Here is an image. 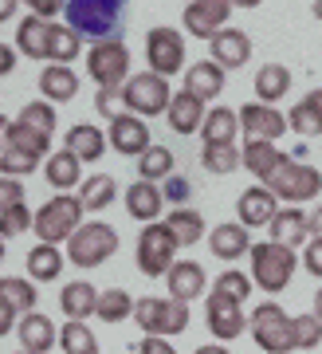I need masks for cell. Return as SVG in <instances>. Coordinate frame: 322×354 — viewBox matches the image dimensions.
Here are the masks:
<instances>
[{
  "instance_id": "cell-1",
  "label": "cell",
  "mask_w": 322,
  "mask_h": 354,
  "mask_svg": "<svg viewBox=\"0 0 322 354\" xmlns=\"http://www.w3.org/2000/svg\"><path fill=\"white\" fill-rule=\"evenodd\" d=\"M122 0H67V28L79 32V36L95 39V44H106V39H118L122 32Z\"/></svg>"
},
{
  "instance_id": "cell-2",
  "label": "cell",
  "mask_w": 322,
  "mask_h": 354,
  "mask_svg": "<svg viewBox=\"0 0 322 354\" xmlns=\"http://www.w3.org/2000/svg\"><path fill=\"white\" fill-rule=\"evenodd\" d=\"M83 201L71 197V193H55L44 209L36 213V236L39 244H59V241H71L75 232L83 228Z\"/></svg>"
},
{
  "instance_id": "cell-3",
  "label": "cell",
  "mask_w": 322,
  "mask_h": 354,
  "mask_svg": "<svg viewBox=\"0 0 322 354\" xmlns=\"http://www.w3.org/2000/svg\"><path fill=\"white\" fill-rule=\"evenodd\" d=\"M248 330H252V339L260 342V351H267V354H291V351H299L295 319L287 315L279 304H260V307H256L252 319H248Z\"/></svg>"
},
{
  "instance_id": "cell-4",
  "label": "cell",
  "mask_w": 322,
  "mask_h": 354,
  "mask_svg": "<svg viewBox=\"0 0 322 354\" xmlns=\"http://www.w3.org/2000/svg\"><path fill=\"white\" fill-rule=\"evenodd\" d=\"M295 248H283V244L275 241H263L252 248V283L256 288H263L267 295H275V291H283L287 283H291V276H295Z\"/></svg>"
},
{
  "instance_id": "cell-5",
  "label": "cell",
  "mask_w": 322,
  "mask_h": 354,
  "mask_svg": "<svg viewBox=\"0 0 322 354\" xmlns=\"http://www.w3.org/2000/svg\"><path fill=\"white\" fill-rule=\"evenodd\" d=\"M114 252H118V232H114L111 225H102V221H87V225L67 241V260H71L75 268H83V272L106 264Z\"/></svg>"
},
{
  "instance_id": "cell-6",
  "label": "cell",
  "mask_w": 322,
  "mask_h": 354,
  "mask_svg": "<svg viewBox=\"0 0 322 354\" xmlns=\"http://www.w3.org/2000/svg\"><path fill=\"white\" fill-rule=\"evenodd\" d=\"M177 248H181V244H177V236L173 232H169V225H165V221H158V225H146L142 228V236H138V272H142V276H169V272H173V256H177Z\"/></svg>"
},
{
  "instance_id": "cell-7",
  "label": "cell",
  "mask_w": 322,
  "mask_h": 354,
  "mask_svg": "<svg viewBox=\"0 0 322 354\" xmlns=\"http://www.w3.org/2000/svg\"><path fill=\"white\" fill-rule=\"evenodd\" d=\"M263 185H267L279 201L299 205V201H310V197H319V193H322V174L314 169V165L295 162V158H291V162L279 165V169L263 181Z\"/></svg>"
},
{
  "instance_id": "cell-8",
  "label": "cell",
  "mask_w": 322,
  "mask_h": 354,
  "mask_svg": "<svg viewBox=\"0 0 322 354\" xmlns=\"http://www.w3.org/2000/svg\"><path fill=\"white\" fill-rule=\"evenodd\" d=\"M134 319H138V327L146 330V335L165 339V335H181V330L189 327V307L177 304V299H158V295H146V299H138Z\"/></svg>"
},
{
  "instance_id": "cell-9",
  "label": "cell",
  "mask_w": 322,
  "mask_h": 354,
  "mask_svg": "<svg viewBox=\"0 0 322 354\" xmlns=\"http://www.w3.org/2000/svg\"><path fill=\"white\" fill-rule=\"evenodd\" d=\"M87 75L99 83V91L130 83V51L122 39H106V44H95L87 51Z\"/></svg>"
},
{
  "instance_id": "cell-10",
  "label": "cell",
  "mask_w": 322,
  "mask_h": 354,
  "mask_svg": "<svg viewBox=\"0 0 322 354\" xmlns=\"http://www.w3.org/2000/svg\"><path fill=\"white\" fill-rule=\"evenodd\" d=\"M126 111L130 114H169V106H173V91H169V83L161 75H153V71H142V75H130V83H126Z\"/></svg>"
},
{
  "instance_id": "cell-11",
  "label": "cell",
  "mask_w": 322,
  "mask_h": 354,
  "mask_svg": "<svg viewBox=\"0 0 322 354\" xmlns=\"http://www.w3.org/2000/svg\"><path fill=\"white\" fill-rule=\"evenodd\" d=\"M146 59H149V71L161 79L177 75L185 67V39L177 28H149L146 32Z\"/></svg>"
},
{
  "instance_id": "cell-12",
  "label": "cell",
  "mask_w": 322,
  "mask_h": 354,
  "mask_svg": "<svg viewBox=\"0 0 322 354\" xmlns=\"http://www.w3.org/2000/svg\"><path fill=\"white\" fill-rule=\"evenodd\" d=\"M232 16V4L228 0H193V4H185V12H181V20H185V32L197 39H216L224 32V20Z\"/></svg>"
},
{
  "instance_id": "cell-13",
  "label": "cell",
  "mask_w": 322,
  "mask_h": 354,
  "mask_svg": "<svg viewBox=\"0 0 322 354\" xmlns=\"http://www.w3.org/2000/svg\"><path fill=\"white\" fill-rule=\"evenodd\" d=\"M28 228H36V216L28 213L24 205V185L16 177H4L0 181V232L4 236H20Z\"/></svg>"
},
{
  "instance_id": "cell-14",
  "label": "cell",
  "mask_w": 322,
  "mask_h": 354,
  "mask_svg": "<svg viewBox=\"0 0 322 354\" xmlns=\"http://www.w3.org/2000/svg\"><path fill=\"white\" fill-rule=\"evenodd\" d=\"M236 213H240V225L244 228H260L279 216V197H275L267 185H256V189H244L240 193V201H236Z\"/></svg>"
},
{
  "instance_id": "cell-15",
  "label": "cell",
  "mask_w": 322,
  "mask_h": 354,
  "mask_svg": "<svg viewBox=\"0 0 322 354\" xmlns=\"http://www.w3.org/2000/svg\"><path fill=\"white\" fill-rule=\"evenodd\" d=\"M240 127H244V134H248V138L275 142L283 130H291V122H287L275 106H267V102H248V106L240 111Z\"/></svg>"
},
{
  "instance_id": "cell-16",
  "label": "cell",
  "mask_w": 322,
  "mask_h": 354,
  "mask_svg": "<svg viewBox=\"0 0 322 354\" xmlns=\"http://www.w3.org/2000/svg\"><path fill=\"white\" fill-rule=\"evenodd\" d=\"M209 330L220 342L236 339V335H244V304H240V299H232V295L212 291V299H209Z\"/></svg>"
},
{
  "instance_id": "cell-17",
  "label": "cell",
  "mask_w": 322,
  "mask_h": 354,
  "mask_svg": "<svg viewBox=\"0 0 322 354\" xmlns=\"http://www.w3.org/2000/svg\"><path fill=\"white\" fill-rule=\"evenodd\" d=\"M111 146L118 153H134V158H142V153L153 146L149 142V127H146V118H138V114H118L111 122Z\"/></svg>"
},
{
  "instance_id": "cell-18",
  "label": "cell",
  "mask_w": 322,
  "mask_h": 354,
  "mask_svg": "<svg viewBox=\"0 0 322 354\" xmlns=\"http://www.w3.org/2000/svg\"><path fill=\"white\" fill-rule=\"evenodd\" d=\"M102 291H95L87 279H75L59 291V311L67 315V323H87V315H99Z\"/></svg>"
},
{
  "instance_id": "cell-19",
  "label": "cell",
  "mask_w": 322,
  "mask_h": 354,
  "mask_svg": "<svg viewBox=\"0 0 322 354\" xmlns=\"http://www.w3.org/2000/svg\"><path fill=\"white\" fill-rule=\"evenodd\" d=\"M51 36H55V24L51 20L24 16L20 28H16V48L24 51L28 59H51Z\"/></svg>"
},
{
  "instance_id": "cell-20",
  "label": "cell",
  "mask_w": 322,
  "mask_h": 354,
  "mask_svg": "<svg viewBox=\"0 0 322 354\" xmlns=\"http://www.w3.org/2000/svg\"><path fill=\"white\" fill-rule=\"evenodd\" d=\"M161 209H165V193L153 185V181H134L126 189V213L142 221V225H158Z\"/></svg>"
},
{
  "instance_id": "cell-21",
  "label": "cell",
  "mask_w": 322,
  "mask_h": 354,
  "mask_svg": "<svg viewBox=\"0 0 322 354\" xmlns=\"http://www.w3.org/2000/svg\"><path fill=\"white\" fill-rule=\"evenodd\" d=\"M169 127L185 138V134H197V130H205V118H209V111H205V102L197 99V95H189L185 87L173 95V106H169Z\"/></svg>"
},
{
  "instance_id": "cell-22",
  "label": "cell",
  "mask_w": 322,
  "mask_h": 354,
  "mask_svg": "<svg viewBox=\"0 0 322 354\" xmlns=\"http://www.w3.org/2000/svg\"><path fill=\"white\" fill-rule=\"evenodd\" d=\"M248 59H252V39L240 28H224L220 36L212 39V64H220L224 71L244 67Z\"/></svg>"
},
{
  "instance_id": "cell-23",
  "label": "cell",
  "mask_w": 322,
  "mask_h": 354,
  "mask_svg": "<svg viewBox=\"0 0 322 354\" xmlns=\"http://www.w3.org/2000/svg\"><path fill=\"white\" fill-rule=\"evenodd\" d=\"M165 283H169V299L189 307L200 291H205V268H200L197 260H181V264H173V272L165 276Z\"/></svg>"
},
{
  "instance_id": "cell-24",
  "label": "cell",
  "mask_w": 322,
  "mask_h": 354,
  "mask_svg": "<svg viewBox=\"0 0 322 354\" xmlns=\"http://www.w3.org/2000/svg\"><path fill=\"white\" fill-rule=\"evenodd\" d=\"M287 122H291V130L303 134V138H319L322 134V87L307 91V95L291 106Z\"/></svg>"
},
{
  "instance_id": "cell-25",
  "label": "cell",
  "mask_w": 322,
  "mask_h": 354,
  "mask_svg": "<svg viewBox=\"0 0 322 354\" xmlns=\"http://www.w3.org/2000/svg\"><path fill=\"white\" fill-rule=\"evenodd\" d=\"M209 248H212V256L216 260H240L244 252H252L256 244H252V236H248V228L244 225H216L212 228V236H209Z\"/></svg>"
},
{
  "instance_id": "cell-26",
  "label": "cell",
  "mask_w": 322,
  "mask_h": 354,
  "mask_svg": "<svg viewBox=\"0 0 322 354\" xmlns=\"http://www.w3.org/2000/svg\"><path fill=\"white\" fill-rule=\"evenodd\" d=\"M291 158H287L275 142H260V138H248L244 142V165L252 169V177H260V181H267V177L279 169V165H287Z\"/></svg>"
},
{
  "instance_id": "cell-27",
  "label": "cell",
  "mask_w": 322,
  "mask_h": 354,
  "mask_svg": "<svg viewBox=\"0 0 322 354\" xmlns=\"http://www.w3.org/2000/svg\"><path fill=\"white\" fill-rule=\"evenodd\" d=\"M16 335H20V342H24L28 354H48L51 346H55V323H51L48 315H39V311H32V315L20 319V327H16Z\"/></svg>"
},
{
  "instance_id": "cell-28",
  "label": "cell",
  "mask_w": 322,
  "mask_h": 354,
  "mask_svg": "<svg viewBox=\"0 0 322 354\" xmlns=\"http://www.w3.org/2000/svg\"><path fill=\"white\" fill-rule=\"evenodd\" d=\"M185 91H189V95H197L200 102L216 99V95L224 91V67L212 64V59H200V64H193V67L185 71Z\"/></svg>"
},
{
  "instance_id": "cell-29",
  "label": "cell",
  "mask_w": 322,
  "mask_h": 354,
  "mask_svg": "<svg viewBox=\"0 0 322 354\" xmlns=\"http://www.w3.org/2000/svg\"><path fill=\"white\" fill-rule=\"evenodd\" d=\"M106 142H111V138H106L99 127H87V122H79V127L67 130V142H63V146H67V150L79 158V162H99L102 153H106Z\"/></svg>"
},
{
  "instance_id": "cell-30",
  "label": "cell",
  "mask_w": 322,
  "mask_h": 354,
  "mask_svg": "<svg viewBox=\"0 0 322 354\" xmlns=\"http://www.w3.org/2000/svg\"><path fill=\"white\" fill-rule=\"evenodd\" d=\"M39 91H44L48 102H71L79 95V75L63 64H48L44 75H39Z\"/></svg>"
},
{
  "instance_id": "cell-31",
  "label": "cell",
  "mask_w": 322,
  "mask_h": 354,
  "mask_svg": "<svg viewBox=\"0 0 322 354\" xmlns=\"http://www.w3.org/2000/svg\"><path fill=\"white\" fill-rule=\"evenodd\" d=\"M44 177H48V185H55V189L83 185V162H79L71 150H55L48 162H44Z\"/></svg>"
},
{
  "instance_id": "cell-32",
  "label": "cell",
  "mask_w": 322,
  "mask_h": 354,
  "mask_svg": "<svg viewBox=\"0 0 322 354\" xmlns=\"http://www.w3.org/2000/svg\"><path fill=\"white\" fill-rule=\"evenodd\" d=\"M236 130H240V111H232V106H212L200 134H205V146H232Z\"/></svg>"
},
{
  "instance_id": "cell-33",
  "label": "cell",
  "mask_w": 322,
  "mask_h": 354,
  "mask_svg": "<svg viewBox=\"0 0 322 354\" xmlns=\"http://www.w3.org/2000/svg\"><path fill=\"white\" fill-rule=\"evenodd\" d=\"M287 91H291V71H287L283 64H263L260 71H256V95H260V102L275 106Z\"/></svg>"
},
{
  "instance_id": "cell-34",
  "label": "cell",
  "mask_w": 322,
  "mask_h": 354,
  "mask_svg": "<svg viewBox=\"0 0 322 354\" xmlns=\"http://www.w3.org/2000/svg\"><path fill=\"white\" fill-rule=\"evenodd\" d=\"M307 216L299 213V209H279V216L272 221V241L283 244V248H295V244L307 241Z\"/></svg>"
},
{
  "instance_id": "cell-35",
  "label": "cell",
  "mask_w": 322,
  "mask_h": 354,
  "mask_svg": "<svg viewBox=\"0 0 322 354\" xmlns=\"http://www.w3.org/2000/svg\"><path fill=\"white\" fill-rule=\"evenodd\" d=\"M4 146H16V150H28V153H36V158H44L48 146H51V138L39 134L36 127L20 122V118H12V122H4Z\"/></svg>"
},
{
  "instance_id": "cell-36",
  "label": "cell",
  "mask_w": 322,
  "mask_h": 354,
  "mask_svg": "<svg viewBox=\"0 0 322 354\" xmlns=\"http://www.w3.org/2000/svg\"><path fill=\"white\" fill-rule=\"evenodd\" d=\"M114 197H118V185H114L111 174H95V177H87V181L79 185V201H83V209H87V213L106 209Z\"/></svg>"
},
{
  "instance_id": "cell-37",
  "label": "cell",
  "mask_w": 322,
  "mask_h": 354,
  "mask_svg": "<svg viewBox=\"0 0 322 354\" xmlns=\"http://www.w3.org/2000/svg\"><path fill=\"white\" fill-rule=\"evenodd\" d=\"M0 304L12 307L16 315L24 319V315H32V307H36V288L20 276H4L0 279Z\"/></svg>"
},
{
  "instance_id": "cell-38",
  "label": "cell",
  "mask_w": 322,
  "mask_h": 354,
  "mask_svg": "<svg viewBox=\"0 0 322 354\" xmlns=\"http://www.w3.org/2000/svg\"><path fill=\"white\" fill-rule=\"evenodd\" d=\"M165 225H169V232L177 236V244H197V241H205V216H200L197 209H169Z\"/></svg>"
},
{
  "instance_id": "cell-39",
  "label": "cell",
  "mask_w": 322,
  "mask_h": 354,
  "mask_svg": "<svg viewBox=\"0 0 322 354\" xmlns=\"http://www.w3.org/2000/svg\"><path fill=\"white\" fill-rule=\"evenodd\" d=\"M28 272H32V279H39V283H51V279L63 272V252L55 244H36V248L28 252Z\"/></svg>"
},
{
  "instance_id": "cell-40",
  "label": "cell",
  "mask_w": 322,
  "mask_h": 354,
  "mask_svg": "<svg viewBox=\"0 0 322 354\" xmlns=\"http://www.w3.org/2000/svg\"><path fill=\"white\" fill-rule=\"evenodd\" d=\"M59 346H63V354H99V339H95V330L87 323H63Z\"/></svg>"
},
{
  "instance_id": "cell-41",
  "label": "cell",
  "mask_w": 322,
  "mask_h": 354,
  "mask_svg": "<svg viewBox=\"0 0 322 354\" xmlns=\"http://www.w3.org/2000/svg\"><path fill=\"white\" fill-rule=\"evenodd\" d=\"M134 307H138V299H130L122 288H111V291H102V299H99V319L102 323H122L126 315H134Z\"/></svg>"
},
{
  "instance_id": "cell-42",
  "label": "cell",
  "mask_w": 322,
  "mask_h": 354,
  "mask_svg": "<svg viewBox=\"0 0 322 354\" xmlns=\"http://www.w3.org/2000/svg\"><path fill=\"white\" fill-rule=\"evenodd\" d=\"M138 174H142V181L169 177V174H173V153L165 150V146H149V150L138 158Z\"/></svg>"
},
{
  "instance_id": "cell-43",
  "label": "cell",
  "mask_w": 322,
  "mask_h": 354,
  "mask_svg": "<svg viewBox=\"0 0 322 354\" xmlns=\"http://www.w3.org/2000/svg\"><path fill=\"white\" fill-rule=\"evenodd\" d=\"M240 162H244V153L236 150V146H205V150H200V165H205V169H212L216 177L232 174Z\"/></svg>"
},
{
  "instance_id": "cell-44",
  "label": "cell",
  "mask_w": 322,
  "mask_h": 354,
  "mask_svg": "<svg viewBox=\"0 0 322 354\" xmlns=\"http://www.w3.org/2000/svg\"><path fill=\"white\" fill-rule=\"evenodd\" d=\"M79 51H83V36H79V32H71L67 24H55V36H51V64L67 67Z\"/></svg>"
},
{
  "instance_id": "cell-45",
  "label": "cell",
  "mask_w": 322,
  "mask_h": 354,
  "mask_svg": "<svg viewBox=\"0 0 322 354\" xmlns=\"http://www.w3.org/2000/svg\"><path fill=\"white\" fill-rule=\"evenodd\" d=\"M39 165V158L36 153H28V150H16V146H4L0 150V169H4V177H28L32 169Z\"/></svg>"
},
{
  "instance_id": "cell-46",
  "label": "cell",
  "mask_w": 322,
  "mask_h": 354,
  "mask_svg": "<svg viewBox=\"0 0 322 354\" xmlns=\"http://www.w3.org/2000/svg\"><path fill=\"white\" fill-rule=\"evenodd\" d=\"M20 122H28V127H36L39 134H55V106L51 102H24V111L16 114Z\"/></svg>"
},
{
  "instance_id": "cell-47",
  "label": "cell",
  "mask_w": 322,
  "mask_h": 354,
  "mask_svg": "<svg viewBox=\"0 0 322 354\" xmlns=\"http://www.w3.org/2000/svg\"><path fill=\"white\" fill-rule=\"evenodd\" d=\"M212 291H220V295H232V299H240V304H248L252 279L244 276V272H220L216 283H212Z\"/></svg>"
},
{
  "instance_id": "cell-48",
  "label": "cell",
  "mask_w": 322,
  "mask_h": 354,
  "mask_svg": "<svg viewBox=\"0 0 322 354\" xmlns=\"http://www.w3.org/2000/svg\"><path fill=\"white\" fill-rule=\"evenodd\" d=\"M295 342H299V351H314L322 342V319L319 315H295Z\"/></svg>"
},
{
  "instance_id": "cell-49",
  "label": "cell",
  "mask_w": 322,
  "mask_h": 354,
  "mask_svg": "<svg viewBox=\"0 0 322 354\" xmlns=\"http://www.w3.org/2000/svg\"><path fill=\"white\" fill-rule=\"evenodd\" d=\"M126 87H106V91H99V99H95V111L99 114H106V118H118L122 114V106H126V95H122Z\"/></svg>"
},
{
  "instance_id": "cell-50",
  "label": "cell",
  "mask_w": 322,
  "mask_h": 354,
  "mask_svg": "<svg viewBox=\"0 0 322 354\" xmlns=\"http://www.w3.org/2000/svg\"><path fill=\"white\" fill-rule=\"evenodd\" d=\"M189 193H193V185H189V181H181V177H169V181H165V197H169V201H177V209H185Z\"/></svg>"
},
{
  "instance_id": "cell-51",
  "label": "cell",
  "mask_w": 322,
  "mask_h": 354,
  "mask_svg": "<svg viewBox=\"0 0 322 354\" xmlns=\"http://www.w3.org/2000/svg\"><path fill=\"white\" fill-rule=\"evenodd\" d=\"M303 260H307V272H310V276H319V279H322V241H310V244H307V256H303Z\"/></svg>"
},
{
  "instance_id": "cell-52",
  "label": "cell",
  "mask_w": 322,
  "mask_h": 354,
  "mask_svg": "<svg viewBox=\"0 0 322 354\" xmlns=\"http://www.w3.org/2000/svg\"><path fill=\"white\" fill-rule=\"evenodd\" d=\"M55 12H67L63 0H32V16H39V20H48V16H55Z\"/></svg>"
},
{
  "instance_id": "cell-53",
  "label": "cell",
  "mask_w": 322,
  "mask_h": 354,
  "mask_svg": "<svg viewBox=\"0 0 322 354\" xmlns=\"http://www.w3.org/2000/svg\"><path fill=\"white\" fill-rule=\"evenodd\" d=\"M138 354H177V351L165 339H153V335H149V339L138 342Z\"/></svg>"
},
{
  "instance_id": "cell-54",
  "label": "cell",
  "mask_w": 322,
  "mask_h": 354,
  "mask_svg": "<svg viewBox=\"0 0 322 354\" xmlns=\"http://www.w3.org/2000/svg\"><path fill=\"white\" fill-rule=\"evenodd\" d=\"M307 228H310V236H314V241H322V205L307 216Z\"/></svg>"
},
{
  "instance_id": "cell-55",
  "label": "cell",
  "mask_w": 322,
  "mask_h": 354,
  "mask_svg": "<svg viewBox=\"0 0 322 354\" xmlns=\"http://www.w3.org/2000/svg\"><path fill=\"white\" fill-rule=\"evenodd\" d=\"M0 51H4V55H0V71L8 75V71L16 67V51H12V48H0Z\"/></svg>"
},
{
  "instance_id": "cell-56",
  "label": "cell",
  "mask_w": 322,
  "mask_h": 354,
  "mask_svg": "<svg viewBox=\"0 0 322 354\" xmlns=\"http://www.w3.org/2000/svg\"><path fill=\"white\" fill-rule=\"evenodd\" d=\"M197 354H228V346L224 342H216V346H197Z\"/></svg>"
},
{
  "instance_id": "cell-57",
  "label": "cell",
  "mask_w": 322,
  "mask_h": 354,
  "mask_svg": "<svg viewBox=\"0 0 322 354\" xmlns=\"http://www.w3.org/2000/svg\"><path fill=\"white\" fill-rule=\"evenodd\" d=\"M314 315H319V319H322V288H319V291H314Z\"/></svg>"
},
{
  "instance_id": "cell-58",
  "label": "cell",
  "mask_w": 322,
  "mask_h": 354,
  "mask_svg": "<svg viewBox=\"0 0 322 354\" xmlns=\"http://www.w3.org/2000/svg\"><path fill=\"white\" fill-rule=\"evenodd\" d=\"M314 16H319V20H322V0H314Z\"/></svg>"
},
{
  "instance_id": "cell-59",
  "label": "cell",
  "mask_w": 322,
  "mask_h": 354,
  "mask_svg": "<svg viewBox=\"0 0 322 354\" xmlns=\"http://www.w3.org/2000/svg\"><path fill=\"white\" fill-rule=\"evenodd\" d=\"M20 354H28V351H20Z\"/></svg>"
}]
</instances>
